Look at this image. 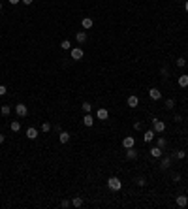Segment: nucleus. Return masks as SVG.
<instances>
[{"label": "nucleus", "mask_w": 188, "mask_h": 209, "mask_svg": "<svg viewBox=\"0 0 188 209\" xmlns=\"http://www.w3.org/2000/svg\"><path fill=\"white\" fill-rule=\"evenodd\" d=\"M149 153H151V157H152V158H160V157L164 155V149H160V147L156 145V147H152V149H149Z\"/></svg>", "instance_id": "0eeeda50"}, {"label": "nucleus", "mask_w": 188, "mask_h": 209, "mask_svg": "<svg viewBox=\"0 0 188 209\" xmlns=\"http://www.w3.org/2000/svg\"><path fill=\"white\" fill-rule=\"evenodd\" d=\"M81 107H83V111H85V113H90V111H92V104H90V102H83Z\"/></svg>", "instance_id": "b1692460"}, {"label": "nucleus", "mask_w": 188, "mask_h": 209, "mask_svg": "<svg viewBox=\"0 0 188 209\" xmlns=\"http://www.w3.org/2000/svg\"><path fill=\"white\" fill-rule=\"evenodd\" d=\"M0 113H2V117H8L9 113H12V107H9V106H2V107H0Z\"/></svg>", "instance_id": "4be33fe9"}, {"label": "nucleus", "mask_w": 188, "mask_h": 209, "mask_svg": "<svg viewBox=\"0 0 188 209\" xmlns=\"http://www.w3.org/2000/svg\"><path fill=\"white\" fill-rule=\"evenodd\" d=\"M59 141H60L62 145H64V143H68V141H70V134H68L66 130H64V132L60 130V132H59Z\"/></svg>", "instance_id": "9b49d317"}, {"label": "nucleus", "mask_w": 188, "mask_h": 209, "mask_svg": "<svg viewBox=\"0 0 188 209\" xmlns=\"http://www.w3.org/2000/svg\"><path fill=\"white\" fill-rule=\"evenodd\" d=\"M173 121H175V123H181L183 117H181V115H175V117H173Z\"/></svg>", "instance_id": "c9c22d12"}, {"label": "nucleus", "mask_w": 188, "mask_h": 209, "mask_svg": "<svg viewBox=\"0 0 188 209\" xmlns=\"http://www.w3.org/2000/svg\"><path fill=\"white\" fill-rule=\"evenodd\" d=\"M15 113H17V117L23 119V117L28 115V107H27L25 104H17V106H15Z\"/></svg>", "instance_id": "20e7f679"}, {"label": "nucleus", "mask_w": 188, "mask_h": 209, "mask_svg": "<svg viewBox=\"0 0 188 209\" xmlns=\"http://www.w3.org/2000/svg\"><path fill=\"white\" fill-rule=\"evenodd\" d=\"M75 40H77V43H85V41H87V32H85V30H79V32L75 34Z\"/></svg>", "instance_id": "dca6fc26"}, {"label": "nucleus", "mask_w": 188, "mask_h": 209, "mask_svg": "<svg viewBox=\"0 0 188 209\" xmlns=\"http://www.w3.org/2000/svg\"><path fill=\"white\" fill-rule=\"evenodd\" d=\"M9 128H12V132H19L21 130V121H12Z\"/></svg>", "instance_id": "aec40b11"}, {"label": "nucleus", "mask_w": 188, "mask_h": 209, "mask_svg": "<svg viewBox=\"0 0 188 209\" xmlns=\"http://www.w3.org/2000/svg\"><path fill=\"white\" fill-rule=\"evenodd\" d=\"M126 158H128V160H136V158H137V151H136L134 147L126 149Z\"/></svg>", "instance_id": "2eb2a0df"}, {"label": "nucleus", "mask_w": 188, "mask_h": 209, "mask_svg": "<svg viewBox=\"0 0 188 209\" xmlns=\"http://www.w3.org/2000/svg\"><path fill=\"white\" fill-rule=\"evenodd\" d=\"M149 96H151V100L156 102V100H160V98H162V92H160L158 89H151V91H149Z\"/></svg>", "instance_id": "f8f14e48"}, {"label": "nucleus", "mask_w": 188, "mask_h": 209, "mask_svg": "<svg viewBox=\"0 0 188 209\" xmlns=\"http://www.w3.org/2000/svg\"><path fill=\"white\" fill-rule=\"evenodd\" d=\"M160 74L164 75V77H168V68H162V70H160Z\"/></svg>", "instance_id": "f704fd0d"}, {"label": "nucleus", "mask_w": 188, "mask_h": 209, "mask_svg": "<svg viewBox=\"0 0 188 209\" xmlns=\"http://www.w3.org/2000/svg\"><path fill=\"white\" fill-rule=\"evenodd\" d=\"M152 130L158 132V134H162V132L165 130V123L160 121V119H152Z\"/></svg>", "instance_id": "7ed1b4c3"}, {"label": "nucleus", "mask_w": 188, "mask_h": 209, "mask_svg": "<svg viewBox=\"0 0 188 209\" xmlns=\"http://www.w3.org/2000/svg\"><path fill=\"white\" fill-rule=\"evenodd\" d=\"M186 192H188V186H186Z\"/></svg>", "instance_id": "79ce46f5"}, {"label": "nucleus", "mask_w": 188, "mask_h": 209, "mask_svg": "<svg viewBox=\"0 0 188 209\" xmlns=\"http://www.w3.org/2000/svg\"><path fill=\"white\" fill-rule=\"evenodd\" d=\"M38 134H40V132H38L36 128H32V126L27 130V138H28V139H36V138H38Z\"/></svg>", "instance_id": "f3484780"}, {"label": "nucleus", "mask_w": 188, "mask_h": 209, "mask_svg": "<svg viewBox=\"0 0 188 209\" xmlns=\"http://www.w3.org/2000/svg\"><path fill=\"white\" fill-rule=\"evenodd\" d=\"M81 27H83V30H88V28L94 27V21H92L90 17H85V19L81 21Z\"/></svg>", "instance_id": "9d476101"}, {"label": "nucleus", "mask_w": 188, "mask_h": 209, "mask_svg": "<svg viewBox=\"0 0 188 209\" xmlns=\"http://www.w3.org/2000/svg\"><path fill=\"white\" fill-rule=\"evenodd\" d=\"M96 119H100V121H107V119H109V111H107L105 107H100V109L96 111Z\"/></svg>", "instance_id": "39448f33"}, {"label": "nucleus", "mask_w": 188, "mask_h": 209, "mask_svg": "<svg viewBox=\"0 0 188 209\" xmlns=\"http://www.w3.org/2000/svg\"><path fill=\"white\" fill-rule=\"evenodd\" d=\"M184 12L188 13V0H184Z\"/></svg>", "instance_id": "ea45409f"}, {"label": "nucleus", "mask_w": 188, "mask_h": 209, "mask_svg": "<svg viewBox=\"0 0 188 209\" xmlns=\"http://www.w3.org/2000/svg\"><path fill=\"white\" fill-rule=\"evenodd\" d=\"M177 66H179V68H183V66H186V60L181 57V59H177Z\"/></svg>", "instance_id": "7c9ffc66"}, {"label": "nucleus", "mask_w": 188, "mask_h": 209, "mask_svg": "<svg viewBox=\"0 0 188 209\" xmlns=\"http://www.w3.org/2000/svg\"><path fill=\"white\" fill-rule=\"evenodd\" d=\"M4 139H6V136H4V134H0V145L4 143Z\"/></svg>", "instance_id": "58836bf2"}, {"label": "nucleus", "mask_w": 188, "mask_h": 209, "mask_svg": "<svg viewBox=\"0 0 188 209\" xmlns=\"http://www.w3.org/2000/svg\"><path fill=\"white\" fill-rule=\"evenodd\" d=\"M171 179H173V183H179V181H181V175H179V173H173Z\"/></svg>", "instance_id": "473e14b6"}, {"label": "nucleus", "mask_w": 188, "mask_h": 209, "mask_svg": "<svg viewBox=\"0 0 188 209\" xmlns=\"http://www.w3.org/2000/svg\"><path fill=\"white\" fill-rule=\"evenodd\" d=\"M175 107V100L173 98H168V100H165V109H173Z\"/></svg>", "instance_id": "a878e982"}, {"label": "nucleus", "mask_w": 188, "mask_h": 209, "mask_svg": "<svg viewBox=\"0 0 188 209\" xmlns=\"http://www.w3.org/2000/svg\"><path fill=\"white\" fill-rule=\"evenodd\" d=\"M156 143H158V147H160V149H165V147H168V139H165V138H158Z\"/></svg>", "instance_id": "393cba45"}, {"label": "nucleus", "mask_w": 188, "mask_h": 209, "mask_svg": "<svg viewBox=\"0 0 188 209\" xmlns=\"http://www.w3.org/2000/svg\"><path fill=\"white\" fill-rule=\"evenodd\" d=\"M175 202H177V205H179V207H186L188 205V196H177Z\"/></svg>", "instance_id": "ddd939ff"}, {"label": "nucleus", "mask_w": 188, "mask_h": 209, "mask_svg": "<svg viewBox=\"0 0 188 209\" xmlns=\"http://www.w3.org/2000/svg\"><path fill=\"white\" fill-rule=\"evenodd\" d=\"M107 189L117 192V190L122 189V183H120V179H119V177H109V179H107Z\"/></svg>", "instance_id": "f257e3e1"}, {"label": "nucleus", "mask_w": 188, "mask_h": 209, "mask_svg": "<svg viewBox=\"0 0 188 209\" xmlns=\"http://www.w3.org/2000/svg\"><path fill=\"white\" fill-rule=\"evenodd\" d=\"M72 205H73V207H81V205H83V198H81V196H75L73 200H72Z\"/></svg>", "instance_id": "412c9836"}, {"label": "nucleus", "mask_w": 188, "mask_h": 209, "mask_svg": "<svg viewBox=\"0 0 188 209\" xmlns=\"http://www.w3.org/2000/svg\"><path fill=\"white\" fill-rule=\"evenodd\" d=\"M60 207L68 209V207H72V202H70V200H62V202H60Z\"/></svg>", "instance_id": "cd10ccee"}, {"label": "nucleus", "mask_w": 188, "mask_h": 209, "mask_svg": "<svg viewBox=\"0 0 188 209\" xmlns=\"http://www.w3.org/2000/svg\"><path fill=\"white\" fill-rule=\"evenodd\" d=\"M173 2H177V0H173Z\"/></svg>", "instance_id": "37998d69"}, {"label": "nucleus", "mask_w": 188, "mask_h": 209, "mask_svg": "<svg viewBox=\"0 0 188 209\" xmlns=\"http://www.w3.org/2000/svg\"><path fill=\"white\" fill-rule=\"evenodd\" d=\"M136 183H137L139 186H145V183H147V181H145V177H136Z\"/></svg>", "instance_id": "c85d7f7f"}, {"label": "nucleus", "mask_w": 188, "mask_h": 209, "mask_svg": "<svg viewBox=\"0 0 188 209\" xmlns=\"http://www.w3.org/2000/svg\"><path fill=\"white\" fill-rule=\"evenodd\" d=\"M126 104H128V107H137L139 106V98L136 96V94H132V96H128V100H126Z\"/></svg>", "instance_id": "423d86ee"}, {"label": "nucleus", "mask_w": 188, "mask_h": 209, "mask_svg": "<svg viewBox=\"0 0 188 209\" xmlns=\"http://www.w3.org/2000/svg\"><path fill=\"white\" fill-rule=\"evenodd\" d=\"M134 130H143V123H141V121H136V123H134Z\"/></svg>", "instance_id": "c756f323"}, {"label": "nucleus", "mask_w": 188, "mask_h": 209, "mask_svg": "<svg viewBox=\"0 0 188 209\" xmlns=\"http://www.w3.org/2000/svg\"><path fill=\"white\" fill-rule=\"evenodd\" d=\"M83 124H85V126H92V124H94V117H92L90 113H85V117H83Z\"/></svg>", "instance_id": "4468645a"}, {"label": "nucleus", "mask_w": 188, "mask_h": 209, "mask_svg": "<svg viewBox=\"0 0 188 209\" xmlns=\"http://www.w3.org/2000/svg\"><path fill=\"white\" fill-rule=\"evenodd\" d=\"M169 166H171V158L162 155V157H160V168H162V170H168Z\"/></svg>", "instance_id": "6e6552de"}, {"label": "nucleus", "mask_w": 188, "mask_h": 209, "mask_svg": "<svg viewBox=\"0 0 188 209\" xmlns=\"http://www.w3.org/2000/svg\"><path fill=\"white\" fill-rule=\"evenodd\" d=\"M49 130H51V124L49 123H43L41 124V132H49Z\"/></svg>", "instance_id": "2f4dec72"}, {"label": "nucleus", "mask_w": 188, "mask_h": 209, "mask_svg": "<svg viewBox=\"0 0 188 209\" xmlns=\"http://www.w3.org/2000/svg\"><path fill=\"white\" fill-rule=\"evenodd\" d=\"M143 139H145L147 143H151V141L154 139V130H147L145 134H143Z\"/></svg>", "instance_id": "a211bd4d"}, {"label": "nucleus", "mask_w": 188, "mask_h": 209, "mask_svg": "<svg viewBox=\"0 0 188 209\" xmlns=\"http://www.w3.org/2000/svg\"><path fill=\"white\" fill-rule=\"evenodd\" d=\"M60 47H62L64 51H70V49H72V43H70V40H62V41H60Z\"/></svg>", "instance_id": "5701e85b"}, {"label": "nucleus", "mask_w": 188, "mask_h": 209, "mask_svg": "<svg viewBox=\"0 0 188 209\" xmlns=\"http://www.w3.org/2000/svg\"><path fill=\"white\" fill-rule=\"evenodd\" d=\"M21 2H23V4H25V6H30V4H32V2H34V0H21Z\"/></svg>", "instance_id": "e433bc0d"}, {"label": "nucleus", "mask_w": 188, "mask_h": 209, "mask_svg": "<svg viewBox=\"0 0 188 209\" xmlns=\"http://www.w3.org/2000/svg\"><path fill=\"white\" fill-rule=\"evenodd\" d=\"M8 92V89H6V85H0V96H4Z\"/></svg>", "instance_id": "72a5a7b5"}, {"label": "nucleus", "mask_w": 188, "mask_h": 209, "mask_svg": "<svg viewBox=\"0 0 188 209\" xmlns=\"http://www.w3.org/2000/svg\"><path fill=\"white\" fill-rule=\"evenodd\" d=\"M8 2H9V4H12V6H17V4L21 2V0H8Z\"/></svg>", "instance_id": "4c0bfd02"}, {"label": "nucleus", "mask_w": 188, "mask_h": 209, "mask_svg": "<svg viewBox=\"0 0 188 209\" xmlns=\"http://www.w3.org/2000/svg\"><path fill=\"white\" fill-rule=\"evenodd\" d=\"M70 57H72V60H81L85 57V51L81 47H72L70 49Z\"/></svg>", "instance_id": "f03ea898"}, {"label": "nucleus", "mask_w": 188, "mask_h": 209, "mask_svg": "<svg viewBox=\"0 0 188 209\" xmlns=\"http://www.w3.org/2000/svg\"><path fill=\"white\" fill-rule=\"evenodd\" d=\"M134 145H136V139L132 138V136H126V138L122 139V147H124V149H130V147H134Z\"/></svg>", "instance_id": "1a4fd4ad"}, {"label": "nucleus", "mask_w": 188, "mask_h": 209, "mask_svg": "<svg viewBox=\"0 0 188 209\" xmlns=\"http://www.w3.org/2000/svg\"><path fill=\"white\" fill-rule=\"evenodd\" d=\"M177 83H179V87L186 89V87H188V75H179V81H177Z\"/></svg>", "instance_id": "6ab92c4d"}, {"label": "nucleus", "mask_w": 188, "mask_h": 209, "mask_svg": "<svg viewBox=\"0 0 188 209\" xmlns=\"http://www.w3.org/2000/svg\"><path fill=\"white\" fill-rule=\"evenodd\" d=\"M184 157H186V151H177L175 153V158H179V160H183Z\"/></svg>", "instance_id": "bb28decb"}, {"label": "nucleus", "mask_w": 188, "mask_h": 209, "mask_svg": "<svg viewBox=\"0 0 188 209\" xmlns=\"http://www.w3.org/2000/svg\"><path fill=\"white\" fill-rule=\"evenodd\" d=\"M0 9H2V4H0Z\"/></svg>", "instance_id": "a19ab883"}]
</instances>
